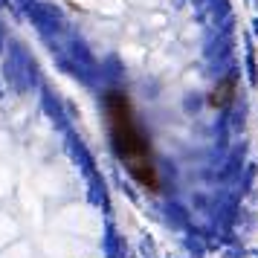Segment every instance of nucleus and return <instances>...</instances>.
Listing matches in <instances>:
<instances>
[{"label":"nucleus","instance_id":"nucleus-1","mask_svg":"<svg viewBox=\"0 0 258 258\" xmlns=\"http://www.w3.org/2000/svg\"><path fill=\"white\" fill-rule=\"evenodd\" d=\"M104 110H107V128H110V139H113L119 160L125 162V168L142 186L157 189V171H154V160L148 151V136L130 110L128 93L110 90L104 96Z\"/></svg>","mask_w":258,"mask_h":258},{"label":"nucleus","instance_id":"nucleus-2","mask_svg":"<svg viewBox=\"0 0 258 258\" xmlns=\"http://www.w3.org/2000/svg\"><path fill=\"white\" fill-rule=\"evenodd\" d=\"M232 81H224V87L221 90H215V99H212V104H226V102H232Z\"/></svg>","mask_w":258,"mask_h":258}]
</instances>
